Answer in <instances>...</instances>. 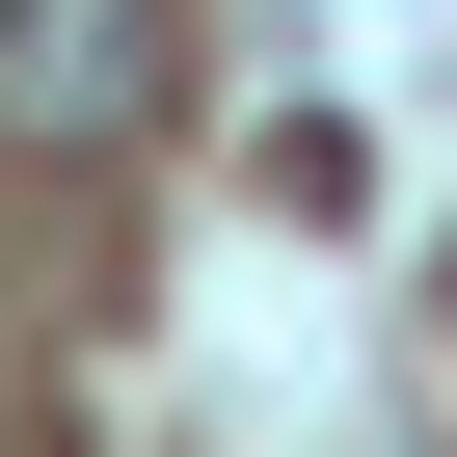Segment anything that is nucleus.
Returning <instances> with one entry per match:
<instances>
[{
    "label": "nucleus",
    "mask_w": 457,
    "mask_h": 457,
    "mask_svg": "<svg viewBox=\"0 0 457 457\" xmlns=\"http://www.w3.org/2000/svg\"><path fill=\"white\" fill-rule=\"evenodd\" d=\"M162 81H188L162 0H0V162H108L162 135Z\"/></svg>",
    "instance_id": "1"
}]
</instances>
